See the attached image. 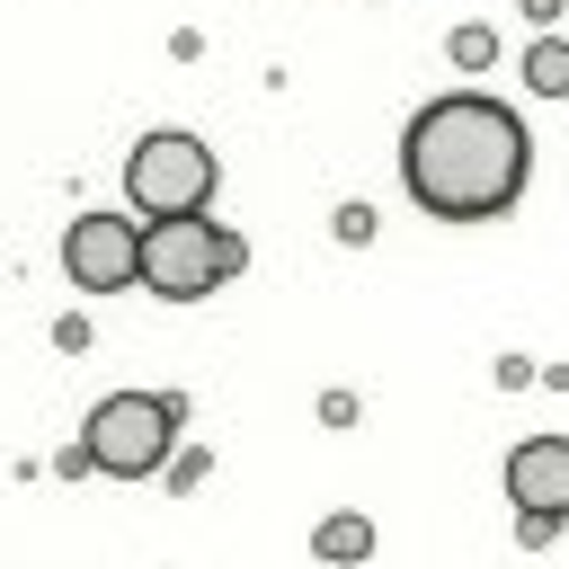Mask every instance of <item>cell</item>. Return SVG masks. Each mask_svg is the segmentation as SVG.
Returning a JSON list of instances; mask_svg holds the SVG:
<instances>
[{
	"label": "cell",
	"mask_w": 569,
	"mask_h": 569,
	"mask_svg": "<svg viewBox=\"0 0 569 569\" xmlns=\"http://www.w3.org/2000/svg\"><path fill=\"white\" fill-rule=\"evenodd\" d=\"M169 427H178V400H151V391H116L89 409L80 427V453L89 471H116V480H142L169 462Z\"/></svg>",
	"instance_id": "cell-4"
},
{
	"label": "cell",
	"mask_w": 569,
	"mask_h": 569,
	"mask_svg": "<svg viewBox=\"0 0 569 569\" xmlns=\"http://www.w3.org/2000/svg\"><path fill=\"white\" fill-rule=\"evenodd\" d=\"M525 169H533V133L489 89L427 98L409 116V133H400V178H409V196L436 222H489V213H507L525 196Z\"/></svg>",
	"instance_id": "cell-1"
},
{
	"label": "cell",
	"mask_w": 569,
	"mask_h": 569,
	"mask_svg": "<svg viewBox=\"0 0 569 569\" xmlns=\"http://www.w3.org/2000/svg\"><path fill=\"white\" fill-rule=\"evenodd\" d=\"M507 498L525 507V542H551V525L569 516V436H525L507 453Z\"/></svg>",
	"instance_id": "cell-6"
},
{
	"label": "cell",
	"mask_w": 569,
	"mask_h": 569,
	"mask_svg": "<svg viewBox=\"0 0 569 569\" xmlns=\"http://www.w3.org/2000/svg\"><path fill=\"white\" fill-rule=\"evenodd\" d=\"M204 196H213V151L196 142V133H178V124H160V133H142L133 142V160H124V204L133 213H204Z\"/></svg>",
	"instance_id": "cell-3"
},
{
	"label": "cell",
	"mask_w": 569,
	"mask_h": 569,
	"mask_svg": "<svg viewBox=\"0 0 569 569\" xmlns=\"http://www.w3.org/2000/svg\"><path fill=\"white\" fill-rule=\"evenodd\" d=\"M133 249H142V222L133 213H80L62 231V267L80 293H124L133 284Z\"/></svg>",
	"instance_id": "cell-5"
},
{
	"label": "cell",
	"mask_w": 569,
	"mask_h": 569,
	"mask_svg": "<svg viewBox=\"0 0 569 569\" xmlns=\"http://www.w3.org/2000/svg\"><path fill=\"white\" fill-rule=\"evenodd\" d=\"M489 53H498V36H489V27H453V62H462V71H480Z\"/></svg>",
	"instance_id": "cell-9"
},
{
	"label": "cell",
	"mask_w": 569,
	"mask_h": 569,
	"mask_svg": "<svg viewBox=\"0 0 569 569\" xmlns=\"http://www.w3.org/2000/svg\"><path fill=\"white\" fill-rule=\"evenodd\" d=\"M525 89H542V98H569V44H560V36H542V44L525 53Z\"/></svg>",
	"instance_id": "cell-8"
},
{
	"label": "cell",
	"mask_w": 569,
	"mask_h": 569,
	"mask_svg": "<svg viewBox=\"0 0 569 569\" xmlns=\"http://www.w3.org/2000/svg\"><path fill=\"white\" fill-rule=\"evenodd\" d=\"M222 276H240V240L204 213H160L142 222V249H133V284H151L160 302H204Z\"/></svg>",
	"instance_id": "cell-2"
},
{
	"label": "cell",
	"mask_w": 569,
	"mask_h": 569,
	"mask_svg": "<svg viewBox=\"0 0 569 569\" xmlns=\"http://www.w3.org/2000/svg\"><path fill=\"white\" fill-rule=\"evenodd\" d=\"M338 240H373V204H338Z\"/></svg>",
	"instance_id": "cell-10"
},
{
	"label": "cell",
	"mask_w": 569,
	"mask_h": 569,
	"mask_svg": "<svg viewBox=\"0 0 569 569\" xmlns=\"http://www.w3.org/2000/svg\"><path fill=\"white\" fill-rule=\"evenodd\" d=\"M311 551H320V560H365V551H373V525H365V516H320Z\"/></svg>",
	"instance_id": "cell-7"
}]
</instances>
